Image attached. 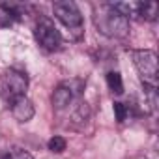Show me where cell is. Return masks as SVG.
Instances as JSON below:
<instances>
[{
  "instance_id": "52a82bcc",
  "label": "cell",
  "mask_w": 159,
  "mask_h": 159,
  "mask_svg": "<svg viewBox=\"0 0 159 159\" xmlns=\"http://www.w3.org/2000/svg\"><path fill=\"white\" fill-rule=\"evenodd\" d=\"M10 111H11L13 118H15L17 122H21V124H26V122H30V120L34 118V114H36L34 103H32V101H30L26 96H23V98L15 99V101L10 105Z\"/></svg>"
},
{
  "instance_id": "30bf717a",
  "label": "cell",
  "mask_w": 159,
  "mask_h": 159,
  "mask_svg": "<svg viewBox=\"0 0 159 159\" xmlns=\"http://www.w3.org/2000/svg\"><path fill=\"white\" fill-rule=\"evenodd\" d=\"M47 148H49V152H52V153H62V152L67 148V140H66L64 137L54 135V137H51V139H49Z\"/></svg>"
},
{
  "instance_id": "9c48e42d",
  "label": "cell",
  "mask_w": 159,
  "mask_h": 159,
  "mask_svg": "<svg viewBox=\"0 0 159 159\" xmlns=\"http://www.w3.org/2000/svg\"><path fill=\"white\" fill-rule=\"evenodd\" d=\"M107 86L112 94H122L124 92V81L118 71H109L107 73Z\"/></svg>"
},
{
  "instance_id": "8992f818",
  "label": "cell",
  "mask_w": 159,
  "mask_h": 159,
  "mask_svg": "<svg viewBox=\"0 0 159 159\" xmlns=\"http://www.w3.org/2000/svg\"><path fill=\"white\" fill-rule=\"evenodd\" d=\"M81 92H83V83L81 81H62L54 88V92L51 96V103L56 111H64L81 96Z\"/></svg>"
},
{
  "instance_id": "ba28073f",
  "label": "cell",
  "mask_w": 159,
  "mask_h": 159,
  "mask_svg": "<svg viewBox=\"0 0 159 159\" xmlns=\"http://www.w3.org/2000/svg\"><path fill=\"white\" fill-rule=\"evenodd\" d=\"M144 21H155L157 19V4L155 2H139V15Z\"/></svg>"
},
{
  "instance_id": "6da1fadb",
  "label": "cell",
  "mask_w": 159,
  "mask_h": 159,
  "mask_svg": "<svg viewBox=\"0 0 159 159\" xmlns=\"http://www.w3.org/2000/svg\"><path fill=\"white\" fill-rule=\"evenodd\" d=\"M94 25L101 36L111 39H122L129 34V19L112 4H99L94 8Z\"/></svg>"
},
{
  "instance_id": "7a4b0ae2",
  "label": "cell",
  "mask_w": 159,
  "mask_h": 159,
  "mask_svg": "<svg viewBox=\"0 0 159 159\" xmlns=\"http://www.w3.org/2000/svg\"><path fill=\"white\" fill-rule=\"evenodd\" d=\"M28 88V75L15 67H10L0 73V98L10 107L15 99L26 96Z\"/></svg>"
},
{
  "instance_id": "5b68a950",
  "label": "cell",
  "mask_w": 159,
  "mask_h": 159,
  "mask_svg": "<svg viewBox=\"0 0 159 159\" xmlns=\"http://www.w3.org/2000/svg\"><path fill=\"white\" fill-rule=\"evenodd\" d=\"M34 38H36L38 45H39L41 49L49 51V52L58 51V49L62 47V34H60V30H58L56 25H54L49 17H45V15H41V17L38 19V23H36V26H34Z\"/></svg>"
},
{
  "instance_id": "277c9868",
  "label": "cell",
  "mask_w": 159,
  "mask_h": 159,
  "mask_svg": "<svg viewBox=\"0 0 159 159\" xmlns=\"http://www.w3.org/2000/svg\"><path fill=\"white\" fill-rule=\"evenodd\" d=\"M131 58L140 75L142 84L157 88V54L152 49H139L131 51Z\"/></svg>"
},
{
  "instance_id": "8fae6325",
  "label": "cell",
  "mask_w": 159,
  "mask_h": 159,
  "mask_svg": "<svg viewBox=\"0 0 159 159\" xmlns=\"http://www.w3.org/2000/svg\"><path fill=\"white\" fill-rule=\"evenodd\" d=\"M2 159H34V155L23 148H11L2 155Z\"/></svg>"
},
{
  "instance_id": "4fadbf2b",
  "label": "cell",
  "mask_w": 159,
  "mask_h": 159,
  "mask_svg": "<svg viewBox=\"0 0 159 159\" xmlns=\"http://www.w3.org/2000/svg\"><path fill=\"white\" fill-rule=\"evenodd\" d=\"M137 159H146V157H137Z\"/></svg>"
},
{
  "instance_id": "3957f363",
  "label": "cell",
  "mask_w": 159,
  "mask_h": 159,
  "mask_svg": "<svg viewBox=\"0 0 159 159\" xmlns=\"http://www.w3.org/2000/svg\"><path fill=\"white\" fill-rule=\"evenodd\" d=\"M52 13L54 17L73 34V38H81L83 34V26H84V21H83V13L79 10V6L71 0H60V2H54L52 4Z\"/></svg>"
},
{
  "instance_id": "7c38bea8",
  "label": "cell",
  "mask_w": 159,
  "mask_h": 159,
  "mask_svg": "<svg viewBox=\"0 0 159 159\" xmlns=\"http://www.w3.org/2000/svg\"><path fill=\"white\" fill-rule=\"evenodd\" d=\"M112 111H114V118H116L118 122H125L127 116H129V107H127L125 103H122V101H114Z\"/></svg>"
}]
</instances>
